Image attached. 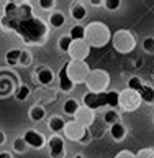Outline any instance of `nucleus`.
Masks as SVG:
<instances>
[{
    "label": "nucleus",
    "instance_id": "obj_1",
    "mask_svg": "<svg viewBox=\"0 0 154 158\" xmlns=\"http://www.w3.org/2000/svg\"><path fill=\"white\" fill-rule=\"evenodd\" d=\"M85 38L90 46H95V48H100V46H105V44L112 40V35H110V30L105 23L102 22H92L89 23V27L85 28Z\"/></svg>",
    "mask_w": 154,
    "mask_h": 158
},
{
    "label": "nucleus",
    "instance_id": "obj_2",
    "mask_svg": "<svg viewBox=\"0 0 154 158\" xmlns=\"http://www.w3.org/2000/svg\"><path fill=\"white\" fill-rule=\"evenodd\" d=\"M85 84L90 92H105L110 84V76L103 69H92L85 79Z\"/></svg>",
    "mask_w": 154,
    "mask_h": 158
},
{
    "label": "nucleus",
    "instance_id": "obj_3",
    "mask_svg": "<svg viewBox=\"0 0 154 158\" xmlns=\"http://www.w3.org/2000/svg\"><path fill=\"white\" fill-rule=\"evenodd\" d=\"M66 69H67V76L71 77V81L74 84L85 82L89 73H90V69H89L85 61H76V59H71L66 64Z\"/></svg>",
    "mask_w": 154,
    "mask_h": 158
},
{
    "label": "nucleus",
    "instance_id": "obj_4",
    "mask_svg": "<svg viewBox=\"0 0 154 158\" xmlns=\"http://www.w3.org/2000/svg\"><path fill=\"white\" fill-rule=\"evenodd\" d=\"M112 40H113L115 49L120 53H130V51H133V48H135V38H133V35L130 31H126V30L116 31L113 35Z\"/></svg>",
    "mask_w": 154,
    "mask_h": 158
},
{
    "label": "nucleus",
    "instance_id": "obj_5",
    "mask_svg": "<svg viewBox=\"0 0 154 158\" xmlns=\"http://www.w3.org/2000/svg\"><path fill=\"white\" fill-rule=\"evenodd\" d=\"M64 133L69 140H74V142H82L87 138V130L85 127H82L81 123H77L76 120L72 122H67L66 127H64Z\"/></svg>",
    "mask_w": 154,
    "mask_h": 158
},
{
    "label": "nucleus",
    "instance_id": "obj_6",
    "mask_svg": "<svg viewBox=\"0 0 154 158\" xmlns=\"http://www.w3.org/2000/svg\"><path fill=\"white\" fill-rule=\"evenodd\" d=\"M140 102H141L140 94L131 91V89H126V91H123L120 94V106L125 110H136L140 107Z\"/></svg>",
    "mask_w": 154,
    "mask_h": 158
},
{
    "label": "nucleus",
    "instance_id": "obj_7",
    "mask_svg": "<svg viewBox=\"0 0 154 158\" xmlns=\"http://www.w3.org/2000/svg\"><path fill=\"white\" fill-rule=\"evenodd\" d=\"M84 106L95 110L107 106V91L105 92H87L84 96Z\"/></svg>",
    "mask_w": 154,
    "mask_h": 158
},
{
    "label": "nucleus",
    "instance_id": "obj_8",
    "mask_svg": "<svg viewBox=\"0 0 154 158\" xmlns=\"http://www.w3.org/2000/svg\"><path fill=\"white\" fill-rule=\"evenodd\" d=\"M69 54L76 61H84L89 54V44L85 41H72L71 48H69Z\"/></svg>",
    "mask_w": 154,
    "mask_h": 158
},
{
    "label": "nucleus",
    "instance_id": "obj_9",
    "mask_svg": "<svg viewBox=\"0 0 154 158\" xmlns=\"http://www.w3.org/2000/svg\"><path fill=\"white\" fill-rule=\"evenodd\" d=\"M49 145V153L53 158H64L66 155V148H64V138H61L59 135H53L48 142Z\"/></svg>",
    "mask_w": 154,
    "mask_h": 158
},
{
    "label": "nucleus",
    "instance_id": "obj_10",
    "mask_svg": "<svg viewBox=\"0 0 154 158\" xmlns=\"http://www.w3.org/2000/svg\"><path fill=\"white\" fill-rule=\"evenodd\" d=\"M23 140L31 148H43L44 147V137L41 133H38L36 130H26L23 135Z\"/></svg>",
    "mask_w": 154,
    "mask_h": 158
},
{
    "label": "nucleus",
    "instance_id": "obj_11",
    "mask_svg": "<svg viewBox=\"0 0 154 158\" xmlns=\"http://www.w3.org/2000/svg\"><path fill=\"white\" fill-rule=\"evenodd\" d=\"M76 122L81 123L82 127H89L93 122V110L85 106H81L79 110L76 112Z\"/></svg>",
    "mask_w": 154,
    "mask_h": 158
},
{
    "label": "nucleus",
    "instance_id": "obj_12",
    "mask_svg": "<svg viewBox=\"0 0 154 158\" xmlns=\"http://www.w3.org/2000/svg\"><path fill=\"white\" fill-rule=\"evenodd\" d=\"M59 87H61V91H64V92L72 91V87H74V82L71 81V77L67 76L66 66L59 69Z\"/></svg>",
    "mask_w": 154,
    "mask_h": 158
},
{
    "label": "nucleus",
    "instance_id": "obj_13",
    "mask_svg": "<svg viewBox=\"0 0 154 158\" xmlns=\"http://www.w3.org/2000/svg\"><path fill=\"white\" fill-rule=\"evenodd\" d=\"M138 94H140L143 102H146V104H152L154 102V89L151 86H148V84H143V87L138 91Z\"/></svg>",
    "mask_w": 154,
    "mask_h": 158
},
{
    "label": "nucleus",
    "instance_id": "obj_14",
    "mask_svg": "<svg viewBox=\"0 0 154 158\" xmlns=\"http://www.w3.org/2000/svg\"><path fill=\"white\" fill-rule=\"evenodd\" d=\"M36 76H38V82H41L43 86H48V84H51V82H53V79H54L53 71H51V69H48V68L39 69Z\"/></svg>",
    "mask_w": 154,
    "mask_h": 158
},
{
    "label": "nucleus",
    "instance_id": "obj_15",
    "mask_svg": "<svg viewBox=\"0 0 154 158\" xmlns=\"http://www.w3.org/2000/svg\"><path fill=\"white\" fill-rule=\"evenodd\" d=\"M69 36H71L72 41H84V40H85V28H84L82 25H76V27L71 28Z\"/></svg>",
    "mask_w": 154,
    "mask_h": 158
},
{
    "label": "nucleus",
    "instance_id": "obj_16",
    "mask_svg": "<svg viewBox=\"0 0 154 158\" xmlns=\"http://www.w3.org/2000/svg\"><path fill=\"white\" fill-rule=\"evenodd\" d=\"M20 56H22V49L13 48V49H10V51H7L5 61H7V64H10V66H17L18 61H20Z\"/></svg>",
    "mask_w": 154,
    "mask_h": 158
},
{
    "label": "nucleus",
    "instance_id": "obj_17",
    "mask_svg": "<svg viewBox=\"0 0 154 158\" xmlns=\"http://www.w3.org/2000/svg\"><path fill=\"white\" fill-rule=\"evenodd\" d=\"M48 125H49V128H51L54 133H59V132L64 130V127H66V122H64V118L54 115V117H51V120H49Z\"/></svg>",
    "mask_w": 154,
    "mask_h": 158
},
{
    "label": "nucleus",
    "instance_id": "obj_18",
    "mask_svg": "<svg viewBox=\"0 0 154 158\" xmlns=\"http://www.w3.org/2000/svg\"><path fill=\"white\" fill-rule=\"evenodd\" d=\"M64 23H66V17H64V13H61V12L51 13V17H49V25H51L53 28H61Z\"/></svg>",
    "mask_w": 154,
    "mask_h": 158
},
{
    "label": "nucleus",
    "instance_id": "obj_19",
    "mask_svg": "<svg viewBox=\"0 0 154 158\" xmlns=\"http://www.w3.org/2000/svg\"><path fill=\"white\" fill-rule=\"evenodd\" d=\"M107 106L112 107L113 110L120 106V92L116 91H107Z\"/></svg>",
    "mask_w": 154,
    "mask_h": 158
},
{
    "label": "nucleus",
    "instance_id": "obj_20",
    "mask_svg": "<svg viewBox=\"0 0 154 158\" xmlns=\"http://www.w3.org/2000/svg\"><path fill=\"white\" fill-rule=\"evenodd\" d=\"M71 15H72L74 20L81 22V20H84V18L87 17V10H85V7H84V5L77 3V5H74V7L71 8Z\"/></svg>",
    "mask_w": 154,
    "mask_h": 158
},
{
    "label": "nucleus",
    "instance_id": "obj_21",
    "mask_svg": "<svg viewBox=\"0 0 154 158\" xmlns=\"http://www.w3.org/2000/svg\"><path fill=\"white\" fill-rule=\"evenodd\" d=\"M79 107H81V104H79L76 99H67V101L64 102V114H67V115H76Z\"/></svg>",
    "mask_w": 154,
    "mask_h": 158
},
{
    "label": "nucleus",
    "instance_id": "obj_22",
    "mask_svg": "<svg viewBox=\"0 0 154 158\" xmlns=\"http://www.w3.org/2000/svg\"><path fill=\"white\" fill-rule=\"evenodd\" d=\"M110 133H112V137L115 138V140H121V138H125V135H126V128L118 122V123L110 127Z\"/></svg>",
    "mask_w": 154,
    "mask_h": 158
},
{
    "label": "nucleus",
    "instance_id": "obj_23",
    "mask_svg": "<svg viewBox=\"0 0 154 158\" xmlns=\"http://www.w3.org/2000/svg\"><path fill=\"white\" fill-rule=\"evenodd\" d=\"M44 109L41 106H34L31 107V110H30V117H31V120L33 122H39V120H43L44 118Z\"/></svg>",
    "mask_w": 154,
    "mask_h": 158
},
{
    "label": "nucleus",
    "instance_id": "obj_24",
    "mask_svg": "<svg viewBox=\"0 0 154 158\" xmlns=\"http://www.w3.org/2000/svg\"><path fill=\"white\" fill-rule=\"evenodd\" d=\"M59 49L61 51H69V48H71V44H72V40L69 35H62L61 38H59Z\"/></svg>",
    "mask_w": 154,
    "mask_h": 158
},
{
    "label": "nucleus",
    "instance_id": "obj_25",
    "mask_svg": "<svg viewBox=\"0 0 154 158\" xmlns=\"http://www.w3.org/2000/svg\"><path fill=\"white\" fill-rule=\"evenodd\" d=\"M118 117H120V115H118V112L113 110V109H112V110H108V112H105V115H103L105 122L110 123V127L115 125V123H118Z\"/></svg>",
    "mask_w": 154,
    "mask_h": 158
},
{
    "label": "nucleus",
    "instance_id": "obj_26",
    "mask_svg": "<svg viewBox=\"0 0 154 158\" xmlns=\"http://www.w3.org/2000/svg\"><path fill=\"white\" fill-rule=\"evenodd\" d=\"M28 96H30V87L25 86V84H23V86H20L18 91L15 92V97H17L18 101H26Z\"/></svg>",
    "mask_w": 154,
    "mask_h": 158
},
{
    "label": "nucleus",
    "instance_id": "obj_27",
    "mask_svg": "<svg viewBox=\"0 0 154 158\" xmlns=\"http://www.w3.org/2000/svg\"><path fill=\"white\" fill-rule=\"evenodd\" d=\"M143 87V81L140 77H130V81H128V89H131V91H135V92H138L140 89Z\"/></svg>",
    "mask_w": 154,
    "mask_h": 158
},
{
    "label": "nucleus",
    "instance_id": "obj_28",
    "mask_svg": "<svg viewBox=\"0 0 154 158\" xmlns=\"http://www.w3.org/2000/svg\"><path fill=\"white\" fill-rule=\"evenodd\" d=\"M26 142L23 140V137L22 138H15V142H13V148H15V152H18V153H23L25 150H26Z\"/></svg>",
    "mask_w": 154,
    "mask_h": 158
},
{
    "label": "nucleus",
    "instance_id": "obj_29",
    "mask_svg": "<svg viewBox=\"0 0 154 158\" xmlns=\"http://www.w3.org/2000/svg\"><path fill=\"white\" fill-rule=\"evenodd\" d=\"M143 48H144V51L148 53H154V38H146L144 41H143Z\"/></svg>",
    "mask_w": 154,
    "mask_h": 158
},
{
    "label": "nucleus",
    "instance_id": "obj_30",
    "mask_svg": "<svg viewBox=\"0 0 154 158\" xmlns=\"http://www.w3.org/2000/svg\"><path fill=\"white\" fill-rule=\"evenodd\" d=\"M136 158H154V152L151 148H144V150H140L136 153Z\"/></svg>",
    "mask_w": 154,
    "mask_h": 158
},
{
    "label": "nucleus",
    "instance_id": "obj_31",
    "mask_svg": "<svg viewBox=\"0 0 154 158\" xmlns=\"http://www.w3.org/2000/svg\"><path fill=\"white\" fill-rule=\"evenodd\" d=\"M30 61H31V56H30L28 51H22V56H20L18 64H23V66H28Z\"/></svg>",
    "mask_w": 154,
    "mask_h": 158
},
{
    "label": "nucleus",
    "instance_id": "obj_32",
    "mask_svg": "<svg viewBox=\"0 0 154 158\" xmlns=\"http://www.w3.org/2000/svg\"><path fill=\"white\" fill-rule=\"evenodd\" d=\"M120 3H121L120 0H105V2H103V5H105L108 10H116L120 7Z\"/></svg>",
    "mask_w": 154,
    "mask_h": 158
},
{
    "label": "nucleus",
    "instance_id": "obj_33",
    "mask_svg": "<svg viewBox=\"0 0 154 158\" xmlns=\"http://www.w3.org/2000/svg\"><path fill=\"white\" fill-rule=\"evenodd\" d=\"M115 158H136V155H133L130 150H121V152L116 153Z\"/></svg>",
    "mask_w": 154,
    "mask_h": 158
},
{
    "label": "nucleus",
    "instance_id": "obj_34",
    "mask_svg": "<svg viewBox=\"0 0 154 158\" xmlns=\"http://www.w3.org/2000/svg\"><path fill=\"white\" fill-rule=\"evenodd\" d=\"M39 7L44 10H49L54 7V0H39Z\"/></svg>",
    "mask_w": 154,
    "mask_h": 158
},
{
    "label": "nucleus",
    "instance_id": "obj_35",
    "mask_svg": "<svg viewBox=\"0 0 154 158\" xmlns=\"http://www.w3.org/2000/svg\"><path fill=\"white\" fill-rule=\"evenodd\" d=\"M0 158H13V156H12V153H8V152H2L0 153Z\"/></svg>",
    "mask_w": 154,
    "mask_h": 158
},
{
    "label": "nucleus",
    "instance_id": "obj_36",
    "mask_svg": "<svg viewBox=\"0 0 154 158\" xmlns=\"http://www.w3.org/2000/svg\"><path fill=\"white\" fill-rule=\"evenodd\" d=\"M3 143H5V133L0 130V145H3Z\"/></svg>",
    "mask_w": 154,
    "mask_h": 158
},
{
    "label": "nucleus",
    "instance_id": "obj_37",
    "mask_svg": "<svg viewBox=\"0 0 154 158\" xmlns=\"http://www.w3.org/2000/svg\"><path fill=\"white\" fill-rule=\"evenodd\" d=\"M74 158H84L82 155H77V156H74Z\"/></svg>",
    "mask_w": 154,
    "mask_h": 158
}]
</instances>
